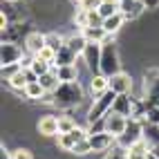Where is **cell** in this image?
Wrapping results in <instances>:
<instances>
[{
	"mask_svg": "<svg viewBox=\"0 0 159 159\" xmlns=\"http://www.w3.org/2000/svg\"><path fill=\"white\" fill-rule=\"evenodd\" d=\"M76 128V121L72 116H58V132H72Z\"/></svg>",
	"mask_w": 159,
	"mask_h": 159,
	"instance_id": "obj_31",
	"label": "cell"
},
{
	"mask_svg": "<svg viewBox=\"0 0 159 159\" xmlns=\"http://www.w3.org/2000/svg\"><path fill=\"white\" fill-rule=\"evenodd\" d=\"M108 90H110L108 76H103V74H92V79H90V92H92V97L97 99V97H101V94H105Z\"/></svg>",
	"mask_w": 159,
	"mask_h": 159,
	"instance_id": "obj_15",
	"label": "cell"
},
{
	"mask_svg": "<svg viewBox=\"0 0 159 159\" xmlns=\"http://www.w3.org/2000/svg\"><path fill=\"white\" fill-rule=\"evenodd\" d=\"M114 99H116V94H114L112 90H108L105 94H101V97H97V99H94L92 108H90V112H88V121H90V125L99 123V121L103 119V116L112 110V103H114Z\"/></svg>",
	"mask_w": 159,
	"mask_h": 159,
	"instance_id": "obj_3",
	"label": "cell"
},
{
	"mask_svg": "<svg viewBox=\"0 0 159 159\" xmlns=\"http://www.w3.org/2000/svg\"><path fill=\"white\" fill-rule=\"evenodd\" d=\"M125 125H128V116H123L119 112H112L110 110L97 123V128H90V130H105V132H110V134H114L116 139H119V137L123 134V130H125Z\"/></svg>",
	"mask_w": 159,
	"mask_h": 159,
	"instance_id": "obj_4",
	"label": "cell"
},
{
	"mask_svg": "<svg viewBox=\"0 0 159 159\" xmlns=\"http://www.w3.org/2000/svg\"><path fill=\"white\" fill-rule=\"evenodd\" d=\"M56 74H58L61 81H76L79 79L76 63H74V65H61V67H56Z\"/></svg>",
	"mask_w": 159,
	"mask_h": 159,
	"instance_id": "obj_26",
	"label": "cell"
},
{
	"mask_svg": "<svg viewBox=\"0 0 159 159\" xmlns=\"http://www.w3.org/2000/svg\"><path fill=\"white\" fill-rule=\"evenodd\" d=\"M20 67H23V63H14V65H2V79H5V81H9V79H11Z\"/></svg>",
	"mask_w": 159,
	"mask_h": 159,
	"instance_id": "obj_34",
	"label": "cell"
},
{
	"mask_svg": "<svg viewBox=\"0 0 159 159\" xmlns=\"http://www.w3.org/2000/svg\"><path fill=\"white\" fill-rule=\"evenodd\" d=\"M143 90H146V97H159V70H148L146 72Z\"/></svg>",
	"mask_w": 159,
	"mask_h": 159,
	"instance_id": "obj_16",
	"label": "cell"
},
{
	"mask_svg": "<svg viewBox=\"0 0 159 159\" xmlns=\"http://www.w3.org/2000/svg\"><path fill=\"white\" fill-rule=\"evenodd\" d=\"M81 31H83V36H85L90 43H103V40L108 38V31L103 29V25L101 27H85Z\"/></svg>",
	"mask_w": 159,
	"mask_h": 159,
	"instance_id": "obj_24",
	"label": "cell"
},
{
	"mask_svg": "<svg viewBox=\"0 0 159 159\" xmlns=\"http://www.w3.org/2000/svg\"><path fill=\"white\" fill-rule=\"evenodd\" d=\"M36 56H40V58H43V61H47V63H52V67H54V61H56V52L54 49H52V47H43V49H40V54H36Z\"/></svg>",
	"mask_w": 159,
	"mask_h": 159,
	"instance_id": "obj_33",
	"label": "cell"
},
{
	"mask_svg": "<svg viewBox=\"0 0 159 159\" xmlns=\"http://www.w3.org/2000/svg\"><path fill=\"white\" fill-rule=\"evenodd\" d=\"M56 143H58L61 150L72 152V150H74V146L79 143V139H76V137H74L72 132H58V134H56Z\"/></svg>",
	"mask_w": 159,
	"mask_h": 159,
	"instance_id": "obj_22",
	"label": "cell"
},
{
	"mask_svg": "<svg viewBox=\"0 0 159 159\" xmlns=\"http://www.w3.org/2000/svg\"><path fill=\"white\" fill-rule=\"evenodd\" d=\"M90 152H92V146H90L88 139H81L76 146H74V150H72V155H90Z\"/></svg>",
	"mask_w": 159,
	"mask_h": 159,
	"instance_id": "obj_32",
	"label": "cell"
},
{
	"mask_svg": "<svg viewBox=\"0 0 159 159\" xmlns=\"http://www.w3.org/2000/svg\"><path fill=\"white\" fill-rule=\"evenodd\" d=\"M29 67L34 70L38 76H43V74H47L49 70H52V63H47V61H43L40 56H31V63H29Z\"/></svg>",
	"mask_w": 159,
	"mask_h": 159,
	"instance_id": "obj_28",
	"label": "cell"
},
{
	"mask_svg": "<svg viewBox=\"0 0 159 159\" xmlns=\"http://www.w3.org/2000/svg\"><path fill=\"white\" fill-rule=\"evenodd\" d=\"M108 83L114 94H130V90H132V79L125 72H116L112 76H108Z\"/></svg>",
	"mask_w": 159,
	"mask_h": 159,
	"instance_id": "obj_9",
	"label": "cell"
},
{
	"mask_svg": "<svg viewBox=\"0 0 159 159\" xmlns=\"http://www.w3.org/2000/svg\"><path fill=\"white\" fill-rule=\"evenodd\" d=\"M63 45H65V38L58 36L56 31H52V34H47V47H52L54 52H58Z\"/></svg>",
	"mask_w": 159,
	"mask_h": 159,
	"instance_id": "obj_29",
	"label": "cell"
},
{
	"mask_svg": "<svg viewBox=\"0 0 159 159\" xmlns=\"http://www.w3.org/2000/svg\"><path fill=\"white\" fill-rule=\"evenodd\" d=\"M143 121H148V123H157V125H159V108H157V105H152V108L146 110Z\"/></svg>",
	"mask_w": 159,
	"mask_h": 159,
	"instance_id": "obj_35",
	"label": "cell"
},
{
	"mask_svg": "<svg viewBox=\"0 0 159 159\" xmlns=\"http://www.w3.org/2000/svg\"><path fill=\"white\" fill-rule=\"evenodd\" d=\"M76 63V54L67 47L63 45L58 52H56V61H54V67H61V65H74Z\"/></svg>",
	"mask_w": 159,
	"mask_h": 159,
	"instance_id": "obj_20",
	"label": "cell"
},
{
	"mask_svg": "<svg viewBox=\"0 0 159 159\" xmlns=\"http://www.w3.org/2000/svg\"><path fill=\"white\" fill-rule=\"evenodd\" d=\"M103 0H76V7H83V9H99Z\"/></svg>",
	"mask_w": 159,
	"mask_h": 159,
	"instance_id": "obj_36",
	"label": "cell"
},
{
	"mask_svg": "<svg viewBox=\"0 0 159 159\" xmlns=\"http://www.w3.org/2000/svg\"><path fill=\"white\" fill-rule=\"evenodd\" d=\"M65 45H67L76 56H83V52H85V47H88V38L83 36V31H76V34H72V36L65 38Z\"/></svg>",
	"mask_w": 159,
	"mask_h": 159,
	"instance_id": "obj_14",
	"label": "cell"
},
{
	"mask_svg": "<svg viewBox=\"0 0 159 159\" xmlns=\"http://www.w3.org/2000/svg\"><path fill=\"white\" fill-rule=\"evenodd\" d=\"M45 88L43 85H40V81H34V83H29V85L25 88V97L27 99H34V101H40V99H43L45 97Z\"/></svg>",
	"mask_w": 159,
	"mask_h": 159,
	"instance_id": "obj_25",
	"label": "cell"
},
{
	"mask_svg": "<svg viewBox=\"0 0 159 159\" xmlns=\"http://www.w3.org/2000/svg\"><path fill=\"white\" fill-rule=\"evenodd\" d=\"M143 0H119V11L125 16V20H134L143 14Z\"/></svg>",
	"mask_w": 159,
	"mask_h": 159,
	"instance_id": "obj_11",
	"label": "cell"
},
{
	"mask_svg": "<svg viewBox=\"0 0 159 159\" xmlns=\"http://www.w3.org/2000/svg\"><path fill=\"white\" fill-rule=\"evenodd\" d=\"M38 132L43 134V137H56V134H58V116H54V114L40 116V121H38Z\"/></svg>",
	"mask_w": 159,
	"mask_h": 159,
	"instance_id": "obj_13",
	"label": "cell"
},
{
	"mask_svg": "<svg viewBox=\"0 0 159 159\" xmlns=\"http://www.w3.org/2000/svg\"><path fill=\"white\" fill-rule=\"evenodd\" d=\"M143 139L148 141V146H159V125L157 123H148L143 121Z\"/></svg>",
	"mask_w": 159,
	"mask_h": 159,
	"instance_id": "obj_23",
	"label": "cell"
},
{
	"mask_svg": "<svg viewBox=\"0 0 159 159\" xmlns=\"http://www.w3.org/2000/svg\"><path fill=\"white\" fill-rule=\"evenodd\" d=\"M99 14L103 18H110L114 14H119V0H103L101 7H99Z\"/></svg>",
	"mask_w": 159,
	"mask_h": 159,
	"instance_id": "obj_27",
	"label": "cell"
},
{
	"mask_svg": "<svg viewBox=\"0 0 159 159\" xmlns=\"http://www.w3.org/2000/svg\"><path fill=\"white\" fill-rule=\"evenodd\" d=\"M148 159H157V157H155V155H152V152H150V155H148Z\"/></svg>",
	"mask_w": 159,
	"mask_h": 159,
	"instance_id": "obj_40",
	"label": "cell"
},
{
	"mask_svg": "<svg viewBox=\"0 0 159 159\" xmlns=\"http://www.w3.org/2000/svg\"><path fill=\"white\" fill-rule=\"evenodd\" d=\"M148 155H150V146H148L146 139L137 141L128 148V159H148Z\"/></svg>",
	"mask_w": 159,
	"mask_h": 159,
	"instance_id": "obj_18",
	"label": "cell"
},
{
	"mask_svg": "<svg viewBox=\"0 0 159 159\" xmlns=\"http://www.w3.org/2000/svg\"><path fill=\"white\" fill-rule=\"evenodd\" d=\"M47 45V34H40V31H29L25 36V52L29 56L40 54V49Z\"/></svg>",
	"mask_w": 159,
	"mask_h": 159,
	"instance_id": "obj_10",
	"label": "cell"
},
{
	"mask_svg": "<svg viewBox=\"0 0 159 159\" xmlns=\"http://www.w3.org/2000/svg\"><path fill=\"white\" fill-rule=\"evenodd\" d=\"M7 83H9V88H14L16 92H23V94H25V88L29 85V79H27V74H25V67H20Z\"/></svg>",
	"mask_w": 159,
	"mask_h": 159,
	"instance_id": "obj_21",
	"label": "cell"
},
{
	"mask_svg": "<svg viewBox=\"0 0 159 159\" xmlns=\"http://www.w3.org/2000/svg\"><path fill=\"white\" fill-rule=\"evenodd\" d=\"M150 152H152V155L159 159V146H152V148H150Z\"/></svg>",
	"mask_w": 159,
	"mask_h": 159,
	"instance_id": "obj_39",
	"label": "cell"
},
{
	"mask_svg": "<svg viewBox=\"0 0 159 159\" xmlns=\"http://www.w3.org/2000/svg\"><path fill=\"white\" fill-rule=\"evenodd\" d=\"M112 112H119L123 116H132L134 112V99L130 94H116V99L112 103Z\"/></svg>",
	"mask_w": 159,
	"mask_h": 159,
	"instance_id": "obj_12",
	"label": "cell"
},
{
	"mask_svg": "<svg viewBox=\"0 0 159 159\" xmlns=\"http://www.w3.org/2000/svg\"><path fill=\"white\" fill-rule=\"evenodd\" d=\"M83 61L92 74H101V43H90L88 40V47L83 52Z\"/></svg>",
	"mask_w": 159,
	"mask_h": 159,
	"instance_id": "obj_7",
	"label": "cell"
},
{
	"mask_svg": "<svg viewBox=\"0 0 159 159\" xmlns=\"http://www.w3.org/2000/svg\"><path fill=\"white\" fill-rule=\"evenodd\" d=\"M20 58H23V49L11 40H2V45H0V63L2 65H14V63H20Z\"/></svg>",
	"mask_w": 159,
	"mask_h": 159,
	"instance_id": "obj_8",
	"label": "cell"
},
{
	"mask_svg": "<svg viewBox=\"0 0 159 159\" xmlns=\"http://www.w3.org/2000/svg\"><path fill=\"white\" fill-rule=\"evenodd\" d=\"M123 23H125V16L119 11V14H114V16H110V18H103V29L108 31L110 36H114L116 31L123 27Z\"/></svg>",
	"mask_w": 159,
	"mask_h": 159,
	"instance_id": "obj_19",
	"label": "cell"
},
{
	"mask_svg": "<svg viewBox=\"0 0 159 159\" xmlns=\"http://www.w3.org/2000/svg\"><path fill=\"white\" fill-rule=\"evenodd\" d=\"M103 159H128V148L123 146H114L108 150V155H105Z\"/></svg>",
	"mask_w": 159,
	"mask_h": 159,
	"instance_id": "obj_30",
	"label": "cell"
},
{
	"mask_svg": "<svg viewBox=\"0 0 159 159\" xmlns=\"http://www.w3.org/2000/svg\"><path fill=\"white\" fill-rule=\"evenodd\" d=\"M52 94H54V103L52 105L67 110V108H74V105H79L83 101V85L79 81H63Z\"/></svg>",
	"mask_w": 159,
	"mask_h": 159,
	"instance_id": "obj_1",
	"label": "cell"
},
{
	"mask_svg": "<svg viewBox=\"0 0 159 159\" xmlns=\"http://www.w3.org/2000/svg\"><path fill=\"white\" fill-rule=\"evenodd\" d=\"M38 81H40V85L45 88V92H54L58 85H61V79H58V74H56V67H52L47 74H43V76H38Z\"/></svg>",
	"mask_w": 159,
	"mask_h": 159,
	"instance_id": "obj_17",
	"label": "cell"
},
{
	"mask_svg": "<svg viewBox=\"0 0 159 159\" xmlns=\"http://www.w3.org/2000/svg\"><path fill=\"white\" fill-rule=\"evenodd\" d=\"M88 141L92 146V152H108L110 148H114L116 137L110 134V132H105V130H90Z\"/></svg>",
	"mask_w": 159,
	"mask_h": 159,
	"instance_id": "obj_6",
	"label": "cell"
},
{
	"mask_svg": "<svg viewBox=\"0 0 159 159\" xmlns=\"http://www.w3.org/2000/svg\"><path fill=\"white\" fill-rule=\"evenodd\" d=\"M143 139V119H137V116H128V125H125L123 134L116 139V143L123 148H130L132 143Z\"/></svg>",
	"mask_w": 159,
	"mask_h": 159,
	"instance_id": "obj_5",
	"label": "cell"
},
{
	"mask_svg": "<svg viewBox=\"0 0 159 159\" xmlns=\"http://www.w3.org/2000/svg\"><path fill=\"white\" fill-rule=\"evenodd\" d=\"M9 159H34V155H31L27 148H18V150H14L9 155Z\"/></svg>",
	"mask_w": 159,
	"mask_h": 159,
	"instance_id": "obj_37",
	"label": "cell"
},
{
	"mask_svg": "<svg viewBox=\"0 0 159 159\" xmlns=\"http://www.w3.org/2000/svg\"><path fill=\"white\" fill-rule=\"evenodd\" d=\"M143 5H146V9H157L159 0H143Z\"/></svg>",
	"mask_w": 159,
	"mask_h": 159,
	"instance_id": "obj_38",
	"label": "cell"
},
{
	"mask_svg": "<svg viewBox=\"0 0 159 159\" xmlns=\"http://www.w3.org/2000/svg\"><path fill=\"white\" fill-rule=\"evenodd\" d=\"M116 72H121L119 49H116V43L112 40V36L108 34V38L101 43V74L103 76H112Z\"/></svg>",
	"mask_w": 159,
	"mask_h": 159,
	"instance_id": "obj_2",
	"label": "cell"
}]
</instances>
